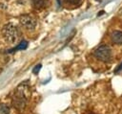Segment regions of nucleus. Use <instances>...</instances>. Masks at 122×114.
<instances>
[{"label":"nucleus","mask_w":122,"mask_h":114,"mask_svg":"<svg viewBox=\"0 0 122 114\" xmlns=\"http://www.w3.org/2000/svg\"><path fill=\"white\" fill-rule=\"evenodd\" d=\"M118 13H119L120 15H122V7L119 9V11H118Z\"/></svg>","instance_id":"12"},{"label":"nucleus","mask_w":122,"mask_h":114,"mask_svg":"<svg viewBox=\"0 0 122 114\" xmlns=\"http://www.w3.org/2000/svg\"><path fill=\"white\" fill-rule=\"evenodd\" d=\"M111 38L114 44H122V32L113 31L111 34Z\"/></svg>","instance_id":"5"},{"label":"nucleus","mask_w":122,"mask_h":114,"mask_svg":"<svg viewBox=\"0 0 122 114\" xmlns=\"http://www.w3.org/2000/svg\"><path fill=\"white\" fill-rule=\"evenodd\" d=\"M29 96V86L27 83H21L15 90L12 103L13 105L18 109H23L26 107Z\"/></svg>","instance_id":"1"},{"label":"nucleus","mask_w":122,"mask_h":114,"mask_svg":"<svg viewBox=\"0 0 122 114\" xmlns=\"http://www.w3.org/2000/svg\"><path fill=\"white\" fill-rule=\"evenodd\" d=\"M9 108L5 104H0V114H8Z\"/></svg>","instance_id":"8"},{"label":"nucleus","mask_w":122,"mask_h":114,"mask_svg":"<svg viewBox=\"0 0 122 114\" xmlns=\"http://www.w3.org/2000/svg\"><path fill=\"white\" fill-rule=\"evenodd\" d=\"M2 34H3L4 39L7 42L15 43L19 39L20 32L15 25H13L12 23H8V24L4 25V27L2 29Z\"/></svg>","instance_id":"2"},{"label":"nucleus","mask_w":122,"mask_h":114,"mask_svg":"<svg viewBox=\"0 0 122 114\" xmlns=\"http://www.w3.org/2000/svg\"><path fill=\"white\" fill-rule=\"evenodd\" d=\"M27 47H28V42H27L26 40H23V41H21L16 47H14V48L9 50L8 52H9V53H12V52H15V51H18V50H25V49H27Z\"/></svg>","instance_id":"6"},{"label":"nucleus","mask_w":122,"mask_h":114,"mask_svg":"<svg viewBox=\"0 0 122 114\" xmlns=\"http://www.w3.org/2000/svg\"><path fill=\"white\" fill-rule=\"evenodd\" d=\"M120 70H122V63H120V64H119V66L115 69V72H118V71H120Z\"/></svg>","instance_id":"11"},{"label":"nucleus","mask_w":122,"mask_h":114,"mask_svg":"<svg viewBox=\"0 0 122 114\" xmlns=\"http://www.w3.org/2000/svg\"><path fill=\"white\" fill-rule=\"evenodd\" d=\"M40 69H41V64H37V65L32 69V73H33V74H37Z\"/></svg>","instance_id":"10"},{"label":"nucleus","mask_w":122,"mask_h":114,"mask_svg":"<svg viewBox=\"0 0 122 114\" xmlns=\"http://www.w3.org/2000/svg\"><path fill=\"white\" fill-rule=\"evenodd\" d=\"M94 57L103 61V62H109L112 60V49L108 46V45H101L98 48H96L93 52Z\"/></svg>","instance_id":"3"},{"label":"nucleus","mask_w":122,"mask_h":114,"mask_svg":"<svg viewBox=\"0 0 122 114\" xmlns=\"http://www.w3.org/2000/svg\"><path fill=\"white\" fill-rule=\"evenodd\" d=\"M66 4H71V5H76L81 2V0H64Z\"/></svg>","instance_id":"9"},{"label":"nucleus","mask_w":122,"mask_h":114,"mask_svg":"<svg viewBox=\"0 0 122 114\" xmlns=\"http://www.w3.org/2000/svg\"><path fill=\"white\" fill-rule=\"evenodd\" d=\"M31 3L35 9H41L45 6V0H31Z\"/></svg>","instance_id":"7"},{"label":"nucleus","mask_w":122,"mask_h":114,"mask_svg":"<svg viewBox=\"0 0 122 114\" xmlns=\"http://www.w3.org/2000/svg\"><path fill=\"white\" fill-rule=\"evenodd\" d=\"M20 24L26 29V30H33L36 27V19L30 15V14H23L19 18Z\"/></svg>","instance_id":"4"}]
</instances>
